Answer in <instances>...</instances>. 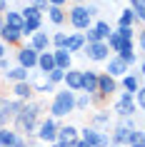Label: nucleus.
I'll return each mask as SVG.
<instances>
[{
	"mask_svg": "<svg viewBox=\"0 0 145 147\" xmlns=\"http://www.w3.org/2000/svg\"><path fill=\"white\" fill-rule=\"evenodd\" d=\"M10 97H15V100L20 102H30L33 97H35V92H33V87H30V80L28 82H15V85H10Z\"/></svg>",
	"mask_w": 145,
	"mask_h": 147,
	"instance_id": "19",
	"label": "nucleus"
},
{
	"mask_svg": "<svg viewBox=\"0 0 145 147\" xmlns=\"http://www.w3.org/2000/svg\"><path fill=\"white\" fill-rule=\"evenodd\" d=\"M110 147H118V145H110Z\"/></svg>",
	"mask_w": 145,
	"mask_h": 147,
	"instance_id": "50",
	"label": "nucleus"
},
{
	"mask_svg": "<svg viewBox=\"0 0 145 147\" xmlns=\"http://www.w3.org/2000/svg\"><path fill=\"white\" fill-rule=\"evenodd\" d=\"M135 127H140V122H138V117H118V120H113V127H110V145H118V147H125V142H128V135Z\"/></svg>",
	"mask_w": 145,
	"mask_h": 147,
	"instance_id": "3",
	"label": "nucleus"
},
{
	"mask_svg": "<svg viewBox=\"0 0 145 147\" xmlns=\"http://www.w3.org/2000/svg\"><path fill=\"white\" fill-rule=\"evenodd\" d=\"M118 87H120L123 92H130V95H133L138 87H140V80H138L133 72H128V75H123V78L118 80Z\"/></svg>",
	"mask_w": 145,
	"mask_h": 147,
	"instance_id": "25",
	"label": "nucleus"
},
{
	"mask_svg": "<svg viewBox=\"0 0 145 147\" xmlns=\"http://www.w3.org/2000/svg\"><path fill=\"white\" fill-rule=\"evenodd\" d=\"M78 135L83 142H88L90 147H110V135L108 132H100L90 125H85V127H78Z\"/></svg>",
	"mask_w": 145,
	"mask_h": 147,
	"instance_id": "8",
	"label": "nucleus"
},
{
	"mask_svg": "<svg viewBox=\"0 0 145 147\" xmlns=\"http://www.w3.org/2000/svg\"><path fill=\"white\" fill-rule=\"evenodd\" d=\"M80 140V135H78V127L70 122H60L58 125V135H55V142L60 147H73Z\"/></svg>",
	"mask_w": 145,
	"mask_h": 147,
	"instance_id": "12",
	"label": "nucleus"
},
{
	"mask_svg": "<svg viewBox=\"0 0 145 147\" xmlns=\"http://www.w3.org/2000/svg\"><path fill=\"white\" fill-rule=\"evenodd\" d=\"M80 55H83L88 62H95V65H100V62H105L113 53H110V50H108V45L100 40V42H90V45H85Z\"/></svg>",
	"mask_w": 145,
	"mask_h": 147,
	"instance_id": "10",
	"label": "nucleus"
},
{
	"mask_svg": "<svg viewBox=\"0 0 145 147\" xmlns=\"http://www.w3.org/2000/svg\"><path fill=\"white\" fill-rule=\"evenodd\" d=\"M73 147H90V145H88V142H83V140H78V142H75Z\"/></svg>",
	"mask_w": 145,
	"mask_h": 147,
	"instance_id": "45",
	"label": "nucleus"
},
{
	"mask_svg": "<svg viewBox=\"0 0 145 147\" xmlns=\"http://www.w3.org/2000/svg\"><path fill=\"white\" fill-rule=\"evenodd\" d=\"M113 120H115V117H113V112H110V107L103 105V107H93L90 110V120H88V125L95 127V130H100V132H110Z\"/></svg>",
	"mask_w": 145,
	"mask_h": 147,
	"instance_id": "7",
	"label": "nucleus"
},
{
	"mask_svg": "<svg viewBox=\"0 0 145 147\" xmlns=\"http://www.w3.org/2000/svg\"><path fill=\"white\" fill-rule=\"evenodd\" d=\"M115 32H118V38H120V40H135L138 28H115Z\"/></svg>",
	"mask_w": 145,
	"mask_h": 147,
	"instance_id": "35",
	"label": "nucleus"
},
{
	"mask_svg": "<svg viewBox=\"0 0 145 147\" xmlns=\"http://www.w3.org/2000/svg\"><path fill=\"white\" fill-rule=\"evenodd\" d=\"M3 23H5V28L20 30V28H23V18H20L18 8H8V10H5V13H3Z\"/></svg>",
	"mask_w": 145,
	"mask_h": 147,
	"instance_id": "22",
	"label": "nucleus"
},
{
	"mask_svg": "<svg viewBox=\"0 0 145 147\" xmlns=\"http://www.w3.org/2000/svg\"><path fill=\"white\" fill-rule=\"evenodd\" d=\"M65 42H68V32L58 30L50 35V50H65Z\"/></svg>",
	"mask_w": 145,
	"mask_h": 147,
	"instance_id": "33",
	"label": "nucleus"
},
{
	"mask_svg": "<svg viewBox=\"0 0 145 147\" xmlns=\"http://www.w3.org/2000/svg\"><path fill=\"white\" fill-rule=\"evenodd\" d=\"M80 80H83V70L70 67V70H65V75H63V87L70 90V92H80Z\"/></svg>",
	"mask_w": 145,
	"mask_h": 147,
	"instance_id": "16",
	"label": "nucleus"
},
{
	"mask_svg": "<svg viewBox=\"0 0 145 147\" xmlns=\"http://www.w3.org/2000/svg\"><path fill=\"white\" fill-rule=\"evenodd\" d=\"M125 147H145V132H143V127H135V130L128 135Z\"/></svg>",
	"mask_w": 145,
	"mask_h": 147,
	"instance_id": "29",
	"label": "nucleus"
},
{
	"mask_svg": "<svg viewBox=\"0 0 145 147\" xmlns=\"http://www.w3.org/2000/svg\"><path fill=\"white\" fill-rule=\"evenodd\" d=\"M85 13H88L93 20H98V18H100V5H98V3H93V0H88V3H85Z\"/></svg>",
	"mask_w": 145,
	"mask_h": 147,
	"instance_id": "37",
	"label": "nucleus"
},
{
	"mask_svg": "<svg viewBox=\"0 0 145 147\" xmlns=\"http://www.w3.org/2000/svg\"><path fill=\"white\" fill-rule=\"evenodd\" d=\"M98 70H83V80H80V92H85V95H95L98 92Z\"/></svg>",
	"mask_w": 145,
	"mask_h": 147,
	"instance_id": "15",
	"label": "nucleus"
},
{
	"mask_svg": "<svg viewBox=\"0 0 145 147\" xmlns=\"http://www.w3.org/2000/svg\"><path fill=\"white\" fill-rule=\"evenodd\" d=\"M48 5H50V8H65L68 0H48Z\"/></svg>",
	"mask_w": 145,
	"mask_h": 147,
	"instance_id": "41",
	"label": "nucleus"
},
{
	"mask_svg": "<svg viewBox=\"0 0 145 147\" xmlns=\"http://www.w3.org/2000/svg\"><path fill=\"white\" fill-rule=\"evenodd\" d=\"M25 5H30V8L40 10V13L45 15V10H48V0H25Z\"/></svg>",
	"mask_w": 145,
	"mask_h": 147,
	"instance_id": "38",
	"label": "nucleus"
},
{
	"mask_svg": "<svg viewBox=\"0 0 145 147\" xmlns=\"http://www.w3.org/2000/svg\"><path fill=\"white\" fill-rule=\"evenodd\" d=\"M10 67H13V65H10V57H3V60H0V70H3V72H8Z\"/></svg>",
	"mask_w": 145,
	"mask_h": 147,
	"instance_id": "42",
	"label": "nucleus"
},
{
	"mask_svg": "<svg viewBox=\"0 0 145 147\" xmlns=\"http://www.w3.org/2000/svg\"><path fill=\"white\" fill-rule=\"evenodd\" d=\"M95 107L93 105V97L85 92H75V112H90Z\"/></svg>",
	"mask_w": 145,
	"mask_h": 147,
	"instance_id": "27",
	"label": "nucleus"
},
{
	"mask_svg": "<svg viewBox=\"0 0 145 147\" xmlns=\"http://www.w3.org/2000/svg\"><path fill=\"white\" fill-rule=\"evenodd\" d=\"M65 23H70L75 32H85L88 28H93V18L85 13V5H73L70 10H65Z\"/></svg>",
	"mask_w": 145,
	"mask_h": 147,
	"instance_id": "5",
	"label": "nucleus"
},
{
	"mask_svg": "<svg viewBox=\"0 0 145 147\" xmlns=\"http://www.w3.org/2000/svg\"><path fill=\"white\" fill-rule=\"evenodd\" d=\"M83 38H85V45H90V42H100V38H98V32L93 30V28H88V30L83 32Z\"/></svg>",
	"mask_w": 145,
	"mask_h": 147,
	"instance_id": "39",
	"label": "nucleus"
},
{
	"mask_svg": "<svg viewBox=\"0 0 145 147\" xmlns=\"http://www.w3.org/2000/svg\"><path fill=\"white\" fill-rule=\"evenodd\" d=\"M85 47V38L83 32H68V42H65V50L70 55H80Z\"/></svg>",
	"mask_w": 145,
	"mask_h": 147,
	"instance_id": "21",
	"label": "nucleus"
},
{
	"mask_svg": "<svg viewBox=\"0 0 145 147\" xmlns=\"http://www.w3.org/2000/svg\"><path fill=\"white\" fill-rule=\"evenodd\" d=\"M18 140H20V135L13 127H3L0 130V147H10V145H15Z\"/></svg>",
	"mask_w": 145,
	"mask_h": 147,
	"instance_id": "28",
	"label": "nucleus"
},
{
	"mask_svg": "<svg viewBox=\"0 0 145 147\" xmlns=\"http://www.w3.org/2000/svg\"><path fill=\"white\" fill-rule=\"evenodd\" d=\"M68 3H73V5H85L88 0H68Z\"/></svg>",
	"mask_w": 145,
	"mask_h": 147,
	"instance_id": "47",
	"label": "nucleus"
},
{
	"mask_svg": "<svg viewBox=\"0 0 145 147\" xmlns=\"http://www.w3.org/2000/svg\"><path fill=\"white\" fill-rule=\"evenodd\" d=\"M45 13H48V20H50L55 28H63L65 20H68V18H65V8H50V5H48Z\"/></svg>",
	"mask_w": 145,
	"mask_h": 147,
	"instance_id": "26",
	"label": "nucleus"
},
{
	"mask_svg": "<svg viewBox=\"0 0 145 147\" xmlns=\"http://www.w3.org/2000/svg\"><path fill=\"white\" fill-rule=\"evenodd\" d=\"M15 65L25 67L28 72L35 70V65H38V53H35L30 45H25V42H23L20 47H15Z\"/></svg>",
	"mask_w": 145,
	"mask_h": 147,
	"instance_id": "11",
	"label": "nucleus"
},
{
	"mask_svg": "<svg viewBox=\"0 0 145 147\" xmlns=\"http://www.w3.org/2000/svg\"><path fill=\"white\" fill-rule=\"evenodd\" d=\"M3 25H5V23H3V15H0V30H3Z\"/></svg>",
	"mask_w": 145,
	"mask_h": 147,
	"instance_id": "49",
	"label": "nucleus"
},
{
	"mask_svg": "<svg viewBox=\"0 0 145 147\" xmlns=\"http://www.w3.org/2000/svg\"><path fill=\"white\" fill-rule=\"evenodd\" d=\"M130 72V67L125 65V62L118 57V55H110L105 60V75H110V78H115V80H120L123 75H128Z\"/></svg>",
	"mask_w": 145,
	"mask_h": 147,
	"instance_id": "14",
	"label": "nucleus"
},
{
	"mask_svg": "<svg viewBox=\"0 0 145 147\" xmlns=\"http://www.w3.org/2000/svg\"><path fill=\"white\" fill-rule=\"evenodd\" d=\"M3 57H8V47L0 42V60H3Z\"/></svg>",
	"mask_w": 145,
	"mask_h": 147,
	"instance_id": "44",
	"label": "nucleus"
},
{
	"mask_svg": "<svg viewBox=\"0 0 145 147\" xmlns=\"http://www.w3.org/2000/svg\"><path fill=\"white\" fill-rule=\"evenodd\" d=\"M23 145H25V137H20V140L15 142V145H10V147H23Z\"/></svg>",
	"mask_w": 145,
	"mask_h": 147,
	"instance_id": "46",
	"label": "nucleus"
},
{
	"mask_svg": "<svg viewBox=\"0 0 145 147\" xmlns=\"http://www.w3.org/2000/svg\"><path fill=\"white\" fill-rule=\"evenodd\" d=\"M23 35H20V30H13V28H5L3 25V30H0V42L5 47H20L23 45Z\"/></svg>",
	"mask_w": 145,
	"mask_h": 147,
	"instance_id": "18",
	"label": "nucleus"
},
{
	"mask_svg": "<svg viewBox=\"0 0 145 147\" xmlns=\"http://www.w3.org/2000/svg\"><path fill=\"white\" fill-rule=\"evenodd\" d=\"M3 80L10 82V85H15V82H28V80H30V72L25 67H20V65H13L8 72H3Z\"/></svg>",
	"mask_w": 145,
	"mask_h": 147,
	"instance_id": "20",
	"label": "nucleus"
},
{
	"mask_svg": "<svg viewBox=\"0 0 145 147\" xmlns=\"http://www.w3.org/2000/svg\"><path fill=\"white\" fill-rule=\"evenodd\" d=\"M28 45H30L35 53H48V50H50V35H48L45 30L33 32L30 38H28Z\"/></svg>",
	"mask_w": 145,
	"mask_h": 147,
	"instance_id": "17",
	"label": "nucleus"
},
{
	"mask_svg": "<svg viewBox=\"0 0 145 147\" xmlns=\"http://www.w3.org/2000/svg\"><path fill=\"white\" fill-rule=\"evenodd\" d=\"M30 87L33 92H35V97L38 95H53L58 87L48 80V75H43V72H30Z\"/></svg>",
	"mask_w": 145,
	"mask_h": 147,
	"instance_id": "13",
	"label": "nucleus"
},
{
	"mask_svg": "<svg viewBox=\"0 0 145 147\" xmlns=\"http://www.w3.org/2000/svg\"><path fill=\"white\" fill-rule=\"evenodd\" d=\"M93 30L98 32V38L105 42V38L113 32V28H110V23H108V20H100V18H98V20H93Z\"/></svg>",
	"mask_w": 145,
	"mask_h": 147,
	"instance_id": "31",
	"label": "nucleus"
},
{
	"mask_svg": "<svg viewBox=\"0 0 145 147\" xmlns=\"http://www.w3.org/2000/svg\"><path fill=\"white\" fill-rule=\"evenodd\" d=\"M38 72L48 75L50 70H55V62H53V50H48V53H38V65H35Z\"/></svg>",
	"mask_w": 145,
	"mask_h": 147,
	"instance_id": "24",
	"label": "nucleus"
},
{
	"mask_svg": "<svg viewBox=\"0 0 145 147\" xmlns=\"http://www.w3.org/2000/svg\"><path fill=\"white\" fill-rule=\"evenodd\" d=\"M8 8H10V0H0V15H3Z\"/></svg>",
	"mask_w": 145,
	"mask_h": 147,
	"instance_id": "43",
	"label": "nucleus"
},
{
	"mask_svg": "<svg viewBox=\"0 0 145 147\" xmlns=\"http://www.w3.org/2000/svg\"><path fill=\"white\" fill-rule=\"evenodd\" d=\"M43 30V20H23V28H20V35L23 38H30L33 32Z\"/></svg>",
	"mask_w": 145,
	"mask_h": 147,
	"instance_id": "32",
	"label": "nucleus"
},
{
	"mask_svg": "<svg viewBox=\"0 0 145 147\" xmlns=\"http://www.w3.org/2000/svg\"><path fill=\"white\" fill-rule=\"evenodd\" d=\"M58 120H53V117L43 115V120L38 122V130H35V140L38 142H43V145H50V142H55V135H58Z\"/></svg>",
	"mask_w": 145,
	"mask_h": 147,
	"instance_id": "9",
	"label": "nucleus"
},
{
	"mask_svg": "<svg viewBox=\"0 0 145 147\" xmlns=\"http://www.w3.org/2000/svg\"><path fill=\"white\" fill-rule=\"evenodd\" d=\"M63 75H65V70H58V67H55V70H50V72H48V80L58 87V85H63Z\"/></svg>",
	"mask_w": 145,
	"mask_h": 147,
	"instance_id": "36",
	"label": "nucleus"
},
{
	"mask_svg": "<svg viewBox=\"0 0 145 147\" xmlns=\"http://www.w3.org/2000/svg\"><path fill=\"white\" fill-rule=\"evenodd\" d=\"M45 147H60V145H58V142H50V145H45Z\"/></svg>",
	"mask_w": 145,
	"mask_h": 147,
	"instance_id": "48",
	"label": "nucleus"
},
{
	"mask_svg": "<svg viewBox=\"0 0 145 147\" xmlns=\"http://www.w3.org/2000/svg\"><path fill=\"white\" fill-rule=\"evenodd\" d=\"M110 112H113V117L118 120V117H140V110L135 107V102H133V95L130 92H118V97H115V102L110 105Z\"/></svg>",
	"mask_w": 145,
	"mask_h": 147,
	"instance_id": "4",
	"label": "nucleus"
},
{
	"mask_svg": "<svg viewBox=\"0 0 145 147\" xmlns=\"http://www.w3.org/2000/svg\"><path fill=\"white\" fill-rule=\"evenodd\" d=\"M48 117H53V120H65L68 115H73L75 112V92H70V90H55L53 97H50V102H48Z\"/></svg>",
	"mask_w": 145,
	"mask_h": 147,
	"instance_id": "2",
	"label": "nucleus"
},
{
	"mask_svg": "<svg viewBox=\"0 0 145 147\" xmlns=\"http://www.w3.org/2000/svg\"><path fill=\"white\" fill-rule=\"evenodd\" d=\"M53 62L58 70H70L73 67V55L68 50H53Z\"/></svg>",
	"mask_w": 145,
	"mask_h": 147,
	"instance_id": "23",
	"label": "nucleus"
},
{
	"mask_svg": "<svg viewBox=\"0 0 145 147\" xmlns=\"http://www.w3.org/2000/svg\"><path fill=\"white\" fill-rule=\"evenodd\" d=\"M45 107H48V102L43 100V97H33L30 102H23V107H20V112L13 117L10 127H13L20 137H35V130H38V122L43 120V115H45Z\"/></svg>",
	"mask_w": 145,
	"mask_h": 147,
	"instance_id": "1",
	"label": "nucleus"
},
{
	"mask_svg": "<svg viewBox=\"0 0 145 147\" xmlns=\"http://www.w3.org/2000/svg\"><path fill=\"white\" fill-rule=\"evenodd\" d=\"M23 147H45V145H43V142H38L35 137H25V145H23Z\"/></svg>",
	"mask_w": 145,
	"mask_h": 147,
	"instance_id": "40",
	"label": "nucleus"
},
{
	"mask_svg": "<svg viewBox=\"0 0 145 147\" xmlns=\"http://www.w3.org/2000/svg\"><path fill=\"white\" fill-rule=\"evenodd\" d=\"M23 102L15 100V97H8V95H0V130L3 127H10L13 117L20 112Z\"/></svg>",
	"mask_w": 145,
	"mask_h": 147,
	"instance_id": "6",
	"label": "nucleus"
},
{
	"mask_svg": "<svg viewBox=\"0 0 145 147\" xmlns=\"http://www.w3.org/2000/svg\"><path fill=\"white\" fill-rule=\"evenodd\" d=\"M18 13H20V18H23V20H43V13H40V10H35V8H30V5H23Z\"/></svg>",
	"mask_w": 145,
	"mask_h": 147,
	"instance_id": "34",
	"label": "nucleus"
},
{
	"mask_svg": "<svg viewBox=\"0 0 145 147\" xmlns=\"http://www.w3.org/2000/svg\"><path fill=\"white\" fill-rule=\"evenodd\" d=\"M118 28H135V13L130 8H123L118 15Z\"/></svg>",
	"mask_w": 145,
	"mask_h": 147,
	"instance_id": "30",
	"label": "nucleus"
}]
</instances>
